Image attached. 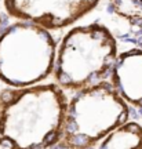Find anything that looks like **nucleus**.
Returning <instances> with one entry per match:
<instances>
[{"label":"nucleus","instance_id":"obj_1","mask_svg":"<svg viewBox=\"0 0 142 149\" xmlns=\"http://www.w3.org/2000/svg\"><path fill=\"white\" fill-rule=\"evenodd\" d=\"M68 97L58 83L0 93V149H48L59 142Z\"/></svg>","mask_w":142,"mask_h":149},{"label":"nucleus","instance_id":"obj_2","mask_svg":"<svg viewBox=\"0 0 142 149\" xmlns=\"http://www.w3.org/2000/svg\"><path fill=\"white\" fill-rule=\"evenodd\" d=\"M117 57V42L106 26H74L57 49L53 74L63 90L80 91L105 81Z\"/></svg>","mask_w":142,"mask_h":149},{"label":"nucleus","instance_id":"obj_3","mask_svg":"<svg viewBox=\"0 0 142 149\" xmlns=\"http://www.w3.org/2000/svg\"><path fill=\"white\" fill-rule=\"evenodd\" d=\"M51 31L28 21L0 33V81L21 88L39 84L54 73L57 43Z\"/></svg>","mask_w":142,"mask_h":149},{"label":"nucleus","instance_id":"obj_4","mask_svg":"<svg viewBox=\"0 0 142 149\" xmlns=\"http://www.w3.org/2000/svg\"><path fill=\"white\" fill-rule=\"evenodd\" d=\"M130 109L112 83L76 91L66 108L62 134L63 149H83L128 122Z\"/></svg>","mask_w":142,"mask_h":149},{"label":"nucleus","instance_id":"obj_5","mask_svg":"<svg viewBox=\"0 0 142 149\" xmlns=\"http://www.w3.org/2000/svg\"><path fill=\"white\" fill-rule=\"evenodd\" d=\"M101 0H4L8 15L28 21L48 31L76 24L99 4Z\"/></svg>","mask_w":142,"mask_h":149},{"label":"nucleus","instance_id":"obj_6","mask_svg":"<svg viewBox=\"0 0 142 149\" xmlns=\"http://www.w3.org/2000/svg\"><path fill=\"white\" fill-rule=\"evenodd\" d=\"M111 79L127 104L142 108V50L131 49L119 54Z\"/></svg>","mask_w":142,"mask_h":149},{"label":"nucleus","instance_id":"obj_7","mask_svg":"<svg viewBox=\"0 0 142 149\" xmlns=\"http://www.w3.org/2000/svg\"><path fill=\"white\" fill-rule=\"evenodd\" d=\"M83 149H142V126L127 122Z\"/></svg>","mask_w":142,"mask_h":149},{"label":"nucleus","instance_id":"obj_8","mask_svg":"<svg viewBox=\"0 0 142 149\" xmlns=\"http://www.w3.org/2000/svg\"><path fill=\"white\" fill-rule=\"evenodd\" d=\"M0 28H1V17H0Z\"/></svg>","mask_w":142,"mask_h":149}]
</instances>
